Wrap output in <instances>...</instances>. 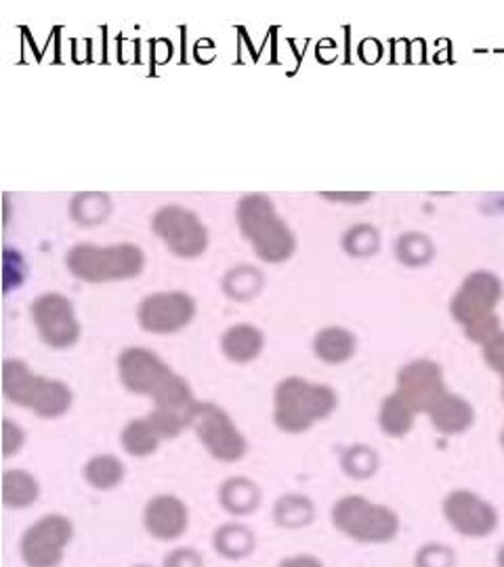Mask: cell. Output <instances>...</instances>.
<instances>
[{"mask_svg":"<svg viewBox=\"0 0 504 567\" xmlns=\"http://www.w3.org/2000/svg\"><path fill=\"white\" fill-rule=\"evenodd\" d=\"M264 274L253 265H240L223 278V290L232 301H253L264 288Z\"/></svg>","mask_w":504,"mask_h":567,"instance_id":"obj_24","label":"cell"},{"mask_svg":"<svg viewBox=\"0 0 504 567\" xmlns=\"http://www.w3.org/2000/svg\"><path fill=\"white\" fill-rule=\"evenodd\" d=\"M331 518L343 536L363 544L391 543L402 527L400 515L393 509L370 502L360 494L336 500Z\"/></svg>","mask_w":504,"mask_h":567,"instance_id":"obj_7","label":"cell"},{"mask_svg":"<svg viewBox=\"0 0 504 567\" xmlns=\"http://www.w3.org/2000/svg\"><path fill=\"white\" fill-rule=\"evenodd\" d=\"M315 518V504L312 498L303 497V494H287V497L278 498V502L273 504V520L280 527H289V530H299L312 523Z\"/></svg>","mask_w":504,"mask_h":567,"instance_id":"obj_23","label":"cell"},{"mask_svg":"<svg viewBox=\"0 0 504 567\" xmlns=\"http://www.w3.org/2000/svg\"><path fill=\"white\" fill-rule=\"evenodd\" d=\"M163 567H204V557L192 546H181L168 553Z\"/></svg>","mask_w":504,"mask_h":567,"instance_id":"obj_34","label":"cell"},{"mask_svg":"<svg viewBox=\"0 0 504 567\" xmlns=\"http://www.w3.org/2000/svg\"><path fill=\"white\" fill-rule=\"evenodd\" d=\"M213 546L216 553L229 562H238L255 553L257 536L250 527L242 523H225L216 527L213 536Z\"/></svg>","mask_w":504,"mask_h":567,"instance_id":"obj_20","label":"cell"},{"mask_svg":"<svg viewBox=\"0 0 504 567\" xmlns=\"http://www.w3.org/2000/svg\"><path fill=\"white\" fill-rule=\"evenodd\" d=\"M122 385L137 396H147L158 412L170 414L186 425H192L195 398L188 380L175 375L167 364L145 347H131L119 357Z\"/></svg>","mask_w":504,"mask_h":567,"instance_id":"obj_1","label":"cell"},{"mask_svg":"<svg viewBox=\"0 0 504 567\" xmlns=\"http://www.w3.org/2000/svg\"><path fill=\"white\" fill-rule=\"evenodd\" d=\"M190 426L195 431V437L202 442V446L209 449V454L216 460L236 463L248 452V444L238 426L234 425L229 414L215 403L198 402Z\"/></svg>","mask_w":504,"mask_h":567,"instance_id":"obj_9","label":"cell"},{"mask_svg":"<svg viewBox=\"0 0 504 567\" xmlns=\"http://www.w3.org/2000/svg\"><path fill=\"white\" fill-rule=\"evenodd\" d=\"M195 315V303L186 292H156L139 305V326L152 334H172L186 329Z\"/></svg>","mask_w":504,"mask_h":567,"instance_id":"obj_13","label":"cell"},{"mask_svg":"<svg viewBox=\"0 0 504 567\" xmlns=\"http://www.w3.org/2000/svg\"><path fill=\"white\" fill-rule=\"evenodd\" d=\"M379 423L387 435L404 437V435H408L410 429L414 425V412L393 393V396L384 398L381 412H379Z\"/></svg>","mask_w":504,"mask_h":567,"instance_id":"obj_27","label":"cell"},{"mask_svg":"<svg viewBox=\"0 0 504 567\" xmlns=\"http://www.w3.org/2000/svg\"><path fill=\"white\" fill-rule=\"evenodd\" d=\"M163 440H165V435H163L158 425L152 421V416L131 421L128 425L122 429V448L135 458L152 456L158 449Z\"/></svg>","mask_w":504,"mask_h":567,"instance_id":"obj_22","label":"cell"},{"mask_svg":"<svg viewBox=\"0 0 504 567\" xmlns=\"http://www.w3.org/2000/svg\"><path fill=\"white\" fill-rule=\"evenodd\" d=\"M503 297V284L490 271H475L464 278L452 299V318L475 343H488L499 332L501 324L494 308Z\"/></svg>","mask_w":504,"mask_h":567,"instance_id":"obj_3","label":"cell"},{"mask_svg":"<svg viewBox=\"0 0 504 567\" xmlns=\"http://www.w3.org/2000/svg\"><path fill=\"white\" fill-rule=\"evenodd\" d=\"M280 567H324V564L312 555H294V557L282 559Z\"/></svg>","mask_w":504,"mask_h":567,"instance_id":"obj_36","label":"cell"},{"mask_svg":"<svg viewBox=\"0 0 504 567\" xmlns=\"http://www.w3.org/2000/svg\"><path fill=\"white\" fill-rule=\"evenodd\" d=\"M41 497V483L32 472L9 469L2 475V502L7 509H27Z\"/></svg>","mask_w":504,"mask_h":567,"instance_id":"obj_21","label":"cell"},{"mask_svg":"<svg viewBox=\"0 0 504 567\" xmlns=\"http://www.w3.org/2000/svg\"><path fill=\"white\" fill-rule=\"evenodd\" d=\"M273 421L284 433H305L336 410L335 389L305 378H284L273 393Z\"/></svg>","mask_w":504,"mask_h":567,"instance_id":"obj_2","label":"cell"},{"mask_svg":"<svg viewBox=\"0 0 504 567\" xmlns=\"http://www.w3.org/2000/svg\"><path fill=\"white\" fill-rule=\"evenodd\" d=\"M70 213L74 221L80 225H99L112 213V200L108 193L99 191L76 193L70 204Z\"/></svg>","mask_w":504,"mask_h":567,"instance_id":"obj_26","label":"cell"},{"mask_svg":"<svg viewBox=\"0 0 504 567\" xmlns=\"http://www.w3.org/2000/svg\"><path fill=\"white\" fill-rule=\"evenodd\" d=\"M313 354L324 364H345L356 354V336L347 329H324L313 338Z\"/></svg>","mask_w":504,"mask_h":567,"instance_id":"obj_19","label":"cell"},{"mask_svg":"<svg viewBox=\"0 0 504 567\" xmlns=\"http://www.w3.org/2000/svg\"><path fill=\"white\" fill-rule=\"evenodd\" d=\"M9 216H11V202H9V196H4V223H9Z\"/></svg>","mask_w":504,"mask_h":567,"instance_id":"obj_38","label":"cell"},{"mask_svg":"<svg viewBox=\"0 0 504 567\" xmlns=\"http://www.w3.org/2000/svg\"><path fill=\"white\" fill-rule=\"evenodd\" d=\"M441 511L446 521L464 538H485L499 527L496 509L469 490L450 492Z\"/></svg>","mask_w":504,"mask_h":567,"instance_id":"obj_12","label":"cell"},{"mask_svg":"<svg viewBox=\"0 0 504 567\" xmlns=\"http://www.w3.org/2000/svg\"><path fill=\"white\" fill-rule=\"evenodd\" d=\"M446 391L444 375L439 364L429 359H416L397 373V391L395 396L416 412H429Z\"/></svg>","mask_w":504,"mask_h":567,"instance_id":"obj_14","label":"cell"},{"mask_svg":"<svg viewBox=\"0 0 504 567\" xmlns=\"http://www.w3.org/2000/svg\"><path fill=\"white\" fill-rule=\"evenodd\" d=\"M501 442H503V448H504V429H503V437H501Z\"/></svg>","mask_w":504,"mask_h":567,"instance_id":"obj_40","label":"cell"},{"mask_svg":"<svg viewBox=\"0 0 504 567\" xmlns=\"http://www.w3.org/2000/svg\"><path fill=\"white\" fill-rule=\"evenodd\" d=\"M261 498L259 486L248 477H229L219 490L221 507L236 518L255 513L261 507Z\"/></svg>","mask_w":504,"mask_h":567,"instance_id":"obj_17","label":"cell"},{"mask_svg":"<svg viewBox=\"0 0 504 567\" xmlns=\"http://www.w3.org/2000/svg\"><path fill=\"white\" fill-rule=\"evenodd\" d=\"M152 230L167 244L170 253L183 259L204 255L209 246V232L202 221L192 211L177 204L165 207L154 214Z\"/></svg>","mask_w":504,"mask_h":567,"instance_id":"obj_10","label":"cell"},{"mask_svg":"<svg viewBox=\"0 0 504 567\" xmlns=\"http://www.w3.org/2000/svg\"><path fill=\"white\" fill-rule=\"evenodd\" d=\"M66 265L78 280L93 284L116 282L139 276L144 271L145 255L135 244H78L68 253Z\"/></svg>","mask_w":504,"mask_h":567,"instance_id":"obj_6","label":"cell"},{"mask_svg":"<svg viewBox=\"0 0 504 567\" xmlns=\"http://www.w3.org/2000/svg\"><path fill=\"white\" fill-rule=\"evenodd\" d=\"M324 198L328 200H335V202H347V204H354V202H363L370 198L368 191H361V193H331V191H324L322 193Z\"/></svg>","mask_w":504,"mask_h":567,"instance_id":"obj_37","label":"cell"},{"mask_svg":"<svg viewBox=\"0 0 504 567\" xmlns=\"http://www.w3.org/2000/svg\"><path fill=\"white\" fill-rule=\"evenodd\" d=\"M343 248H345V253L349 257H358V259L370 257V255H374L381 248V236H379V232L372 225L361 223V225L351 227L345 234V237H343Z\"/></svg>","mask_w":504,"mask_h":567,"instance_id":"obj_29","label":"cell"},{"mask_svg":"<svg viewBox=\"0 0 504 567\" xmlns=\"http://www.w3.org/2000/svg\"><path fill=\"white\" fill-rule=\"evenodd\" d=\"M242 234L253 244L255 253L265 263H282L296 251V240L289 225L278 216L273 202L264 193L242 198L238 204Z\"/></svg>","mask_w":504,"mask_h":567,"instance_id":"obj_5","label":"cell"},{"mask_svg":"<svg viewBox=\"0 0 504 567\" xmlns=\"http://www.w3.org/2000/svg\"><path fill=\"white\" fill-rule=\"evenodd\" d=\"M25 280V260L18 251L7 246L2 251V288L9 294L13 288H20Z\"/></svg>","mask_w":504,"mask_h":567,"instance_id":"obj_31","label":"cell"},{"mask_svg":"<svg viewBox=\"0 0 504 567\" xmlns=\"http://www.w3.org/2000/svg\"><path fill=\"white\" fill-rule=\"evenodd\" d=\"M414 566L416 567H455L457 566V555L450 546L446 544H425L423 548H418L416 557H414Z\"/></svg>","mask_w":504,"mask_h":567,"instance_id":"obj_32","label":"cell"},{"mask_svg":"<svg viewBox=\"0 0 504 567\" xmlns=\"http://www.w3.org/2000/svg\"><path fill=\"white\" fill-rule=\"evenodd\" d=\"M264 332L253 324H236L221 338V352L236 364H248L257 359L264 352Z\"/></svg>","mask_w":504,"mask_h":567,"instance_id":"obj_18","label":"cell"},{"mask_svg":"<svg viewBox=\"0 0 504 567\" xmlns=\"http://www.w3.org/2000/svg\"><path fill=\"white\" fill-rule=\"evenodd\" d=\"M340 467L354 479H368L379 469V456L368 446H351L345 449L340 458Z\"/></svg>","mask_w":504,"mask_h":567,"instance_id":"obj_30","label":"cell"},{"mask_svg":"<svg viewBox=\"0 0 504 567\" xmlns=\"http://www.w3.org/2000/svg\"><path fill=\"white\" fill-rule=\"evenodd\" d=\"M133 567H152V566H133Z\"/></svg>","mask_w":504,"mask_h":567,"instance_id":"obj_41","label":"cell"},{"mask_svg":"<svg viewBox=\"0 0 504 567\" xmlns=\"http://www.w3.org/2000/svg\"><path fill=\"white\" fill-rule=\"evenodd\" d=\"M395 255L404 265L410 267H423L433 259L435 255V246L432 240L423 234L410 232L397 240L395 244Z\"/></svg>","mask_w":504,"mask_h":567,"instance_id":"obj_28","label":"cell"},{"mask_svg":"<svg viewBox=\"0 0 504 567\" xmlns=\"http://www.w3.org/2000/svg\"><path fill=\"white\" fill-rule=\"evenodd\" d=\"M85 479L91 488L101 492L114 490L124 479V465L121 458L112 454H99L85 465Z\"/></svg>","mask_w":504,"mask_h":567,"instance_id":"obj_25","label":"cell"},{"mask_svg":"<svg viewBox=\"0 0 504 567\" xmlns=\"http://www.w3.org/2000/svg\"><path fill=\"white\" fill-rule=\"evenodd\" d=\"M25 433L24 429L15 425L13 421L4 419L2 421V448H4V458H11L13 454H18L24 446Z\"/></svg>","mask_w":504,"mask_h":567,"instance_id":"obj_33","label":"cell"},{"mask_svg":"<svg viewBox=\"0 0 504 567\" xmlns=\"http://www.w3.org/2000/svg\"><path fill=\"white\" fill-rule=\"evenodd\" d=\"M483 357L488 366L504 378V332H499L492 341L483 345Z\"/></svg>","mask_w":504,"mask_h":567,"instance_id":"obj_35","label":"cell"},{"mask_svg":"<svg viewBox=\"0 0 504 567\" xmlns=\"http://www.w3.org/2000/svg\"><path fill=\"white\" fill-rule=\"evenodd\" d=\"M496 562H499V567H504V544L501 546V551H499V557H496Z\"/></svg>","mask_w":504,"mask_h":567,"instance_id":"obj_39","label":"cell"},{"mask_svg":"<svg viewBox=\"0 0 504 567\" xmlns=\"http://www.w3.org/2000/svg\"><path fill=\"white\" fill-rule=\"evenodd\" d=\"M74 538V523L53 513L34 521L20 541V555L27 567H59Z\"/></svg>","mask_w":504,"mask_h":567,"instance_id":"obj_8","label":"cell"},{"mask_svg":"<svg viewBox=\"0 0 504 567\" xmlns=\"http://www.w3.org/2000/svg\"><path fill=\"white\" fill-rule=\"evenodd\" d=\"M144 525L152 538L172 543L186 534L190 525V511L181 498L160 494L145 504Z\"/></svg>","mask_w":504,"mask_h":567,"instance_id":"obj_15","label":"cell"},{"mask_svg":"<svg viewBox=\"0 0 504 567\" xmlns=\"http://www.w3.org/2000/svg\"><path fill=\"white\" fill-rule=\"evenodd\" d=\"M427 414L432 419L433 426L446 435L464 433L475 421V410L471 408V403L452 393H444L437 402L433 403Z\"/></svg>","mask_w":504,"mask_h":567,"instance_id":"obj_16","label":"cell"},{"mask_svg":"<svg viewBox=\"0 0 504 567\" xmlns=\"http://www.w3.org/2000/svg\"><path fill=\"white\" fill-rule=\"evenodd\" d=\"M30 313L41 338L51 349H68L78 343L80 324L76 320L72 303L64 294H43L32 303Z\"/></svg>","mask_w":504,"mask_h":567,"instance_id":"obj_11","label":"cell"},{"mask_svg":"<svg viewBox=\"0 0 504 567\" xmlns=\"http://www.w3.org/2000/svg\"><path fill=\"white\" fill-rule=\"evenodd\" d=\"M2 391L9 402L36 412L41 419H59L72 408V391L66 382L34 375L20 359L4 362Z\"/></svg>","mask_w":504,"mask_h":567,"instance_id":"obj_4","label":"cell"}]
</instances>
